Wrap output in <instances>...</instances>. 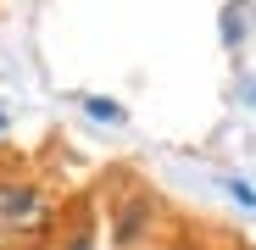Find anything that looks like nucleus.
<instances>
[{
    "mask_svg": "<svg viewBox=\"0 0 256 250\" xmlns=\"http://www.w3.org/2000/svg\"><path fill=\"white\" fill-rule=\"evenodd\" d=\"M95 117H106V122H122V106H112V100H84Z\"/></svg>",
    "mask_w": 256,
    "mask_h": 250,
    "instance_id": "obj_2",
    "label": "nucleus"
},
{
    "mask_svg": "<svg viewBox=\"0 0 256 250\" xmlns=\"http://www.w3.org/2000/svg\"><path fill=\"white\" fill-rule=\"evenodd\" d=\"M72 250H90V239H78V245H72Z\"/></svg>",
    "mask_w": 256,
    "mask_h": 250,
    "instance_id": "obj_3",
    "label": "nucleus"
},
{
    "mask_svg": "<svg viewBox=\"0 0 256 250\" xmlns=\"http://www.w3.org/2000/svg\"><path fill=\"white\" fill-rule=\"evenodd\" d=\"M50 228V200L28 184H0V250H28Z\"/></svg>",
    "mask_w": 256,
    "mask_h": 250,
    "instance_id": "obj_1",
    "label": "nucleus"
}]
</instances>
